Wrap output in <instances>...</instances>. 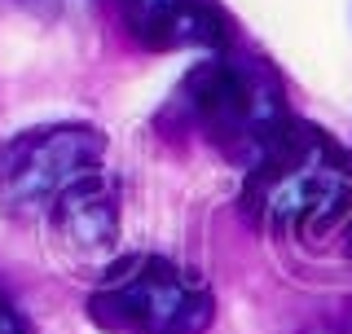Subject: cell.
Listing matches in <instances>:
<instances>
[{
	"label": "cell",
	"mask_w": 352,
	"mask_h": 334,
	"mask_svg": "<svg viewBox=\"0 0 352 334\" xmlns=\"http://www.w3.org/2000/svg\"><path fill=\"white\" fill-rule=\"evenodd\" d=\"M242 211L286 238H317L352 211V154L330 132L291 119L242 181Z\"/></svg>",
	"instance_id": "1"
},
{
	"label": "cell",
	"mask_w": 352,
	"mask_h": 334,
	"mask_svg": "<svg viewBox=\"0 0 352 334\" xmlns=\"http://www.w3.org/2000/svg\"><path fill=\"white\" fill-rule=\"evenodd\" d=\"M181 110L185 124L212 150L242 167L260 159L278 132L291 124L286 84L269 62L260 58H234L229 49L198 62L181 84Z\"/></svg>",
	"instance_id": "2"
},
{
	"label": "cell",
	"mask_w": 352,
	"mask_h": 334,
	"mask_svg": "<svg viewBox=\"0 0 352 334\" xmlns=\"http://www.w3.org/2000/svg\"><path fill=\"white\" fill-rule=\"evenodd\" d=\"M88 317L106 334H207L216 321V295L194 269L137 251L93 282Z\"/></svg>",
	"instance_id": "3"
},
{
	"label": "cell",
	"mask_w": 352,
	"mask_h": 334,
	"mask_svg": "<svg viewBox=\"0 0 352 334\" xmlns=\"http://www.w3.org/2000/svg\"><path fill=\"white\" fill-rule=\"evenodd\" d=\"M106 137L93 124H44L0 146V211L9 220H44L66 189L102 172Z\"/></svg>",
	"instance_id": "4"
},
{
	"label": "cell",
	"mask_w": 352,
	"mask_h": 334,
	"mask_svg": "<svg viewBox=\"0 0 352 334\" xmlns=\"http://www.w3.org/2000/svg\"><path fill=\"white\" fill-rule=\"evenodd\" d=\"M49 242L71 269H93L102 277L115 264V238H119V189L106 172L88 176L75 189H66L62 203L44 216Z\"/></svg>",
	"instance_id": "5"
},
{
	"label": "cell",
	"mask_w": 352,
	"mask_h": 334,
	"mask_svg": "<svg viewBox=\"0 0 352 334\" xmlns=\"http://www.w3.org/2000/svg\"><path fill=\"white\" fill-rule=\"evenodd\" d=\"M124 31L150 53H220L229 18L216 0H119Z\"/></svg>",
	"instance_id": "6"
},
{
	"label": "cell",
	"mask_w": 352,
	"mask_h": 334,
	"mask_svg": "<svg viewBox=\"0 0 352 334\" xmlns=\"http://www.w3.org/2000/svg\"><path fill=\"white\" fill-rule=\"evenodd\" d=\"M0 334H31V321L22 317L5 295H0Z\"/></svg>",
	"instance_id": "7"
},
{
	"label": "cell",
	"mask_w": 352,
	"mask_h": 334,
	"mask_svg": "<svg viewBox=\"0 0 352 334\" xmlns=\"http://www.w3.org/2000/svg\"><path fill=\"white\" fill-rule=\"evenodd\" d=\"M304 334H348L344 326H330V321H317V326H308Z\"/></svg>",
	"instance_id": "8"
}]
</instances>
